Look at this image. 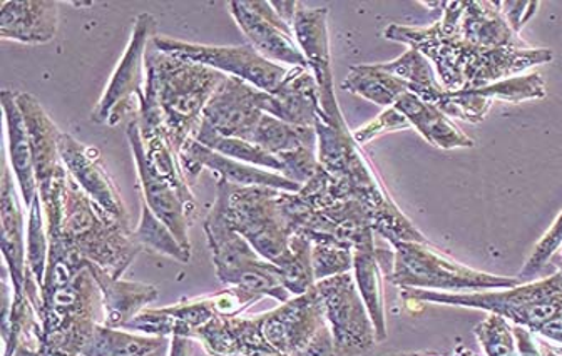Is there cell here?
I'll use <instances>...</instances> for the list:
<instances>
[{
	"label": "cell",
	"instance_id": "1",
	"mask_svg": "<svg viewBox=\"0 0 562 356\" xmlns=\"http://www.w3.org/2000/svg\"><path fill=\"white\" fill-rule=\"evenodd\" d=\"M437 8L443 15L430 27L394 24L383 36L424 54L446 91L485 88L552 59L551 50L531 49L517 37L501 2L449 0Z\"/></svg>",
	"mask_w": 562,
	"mask_h": 356
},
{
	"label": "cell",
	"instance_id": "2",
	"mask_svg": "<svg viewBox=\"0 0 562 356\" xmlns=\"http://www.w3.org/2000/svg\"><path fill=\"white\" fill-rule=\"evenodd\" d=\"M40 198L49 240L46 272L64 266L78 275L92 262L121 278L143 250L130 225L92 202L66 168L57 173L49 193Z\"/></svg>",
	"mask_w": 562,
	"mask_h": 356
},
{
	"label": "cell",
	"instance_id": "3",
	"mask_svg": "<svg viewBox=\"0 0 562 356\" xmlns=\"http://www.w3.org/2000/svg\"><path fill=\"white\" fill-rule=\"evenodd\" d=\"M145 94L136 114L140 138L161 136L180 156L194 138L203 111L226 74L149 44L145 57Z\"/></svg>",
	"mask_w": 562,
	"mask_h": 356
},
{
	"label": "cell",
	"instance_id": "4",
	"mask_svg": "<svg viewBox=\"0 0 562 356\" xmlns=\"http://www.w3.org/2000/svg\"><path fill=\"white\" fill-rule=\"evenodd\" d=\"M318 138V163L337 181L347 196L366 209L372 230L397 244L424 241L414 226L395 208L376 177L375 170L363 154L362 146L348 131L345 119L330 120L325 113L315 124Z\"/></svg>",
	"mask_w": 562,
	"mask_h": 356
},
{
	"label": "cell",
	"instance_id": "5",
	"mask_svg": "<svg viewBox=\"0 0 562 356\" xmlns=\"http://www.w3.org/2000/svg\"><path fill=\"white\" fill-rule=\"evenodd\" d=\"M215 205L236 233L260 256L280 265L290 253L292 226L280 203L281 191L263 186H235L218 180Z\"/></svg>",
	"mask_w": 562,
	"mask_h": 356
},
{
	"label": "cell",
	"instance_id": "6",
	"mask_svg": "<svg viewBox=\"0 0 562 356\" xmlns=\"http://www.w3.org/2000/svg\"><path fill=\"white\" fill-rule=\"evenodd\" d=\"M101 297L89 268L43 297L34 352L24 356H81L95 330L94 305Z\"/></svg>",
	"mask_w": 562,
	"mask_h": 356
},
{
	"label": "cell",
	"instance_id": "7",
	"mask_svg": "<svg viewBox=\"0 0 562 356\" xmlns=\"http://www.w3.org/2000/svg\"><path fill=\"white\" fill-rule=\"evenodd\" d=\"M216 275L225 285L238 286L260 297L277 298L286 303L290 291L283 285V273L254 250L236 233L218 206H213L203 222Z\"/></svg>",
	"mask_w": 562,
	"mask_h": 356
},
{
	"label": "cell",
	"instance_id": "8",
	"mask_svg": "<svg viewBox=\"0 0 562 356\" xmlns=\"http://www.w3.org/2000/svg\"><path fill=\"white\" fill-rule=\"evenodd\" d=\"M324 303L315 286L295 300L263 314V335L289 356H341L325 323Z\"/></svg>",
	"mask_w": 562,
	"mask_h": 356
},
{
	"label": "cell",
	"instance_id": "9",
	"mask_svg": "<svg viewBox=\"0 0 562 356\" xmlns=\"http://www.w3.org/2000/svg\"><path fill=\"white\" fill-rule=\"evenodd\" d=\"M156 19L151 14H139L134 21L130 43L114 69L104 94L92 111V120L105 126H117L130 114L139 113L145 94V57L153 37Z\"/></svg>",
	"mask_w": 562,
	"mask_h": 356
},
{
	"label": "cell",
	"instance_id": "10",
	"mask_svg": "<svg viewBox=\"0 0 562 356\" xmlns=\"http://www.w3.org/2000/svg\"><path fill=\"white\" fill-rule=\"evenodd\" d=\"M153 44L162 53L204 64L207 68L241 79L268 94H277L280 91L290 71L281 68L280 64L265 59L251 44L206 46V44L187 43V41L162 36L153 37Z\"/></svg>",
	"mask_w": 562,
	"mask_h": 356
},
{
	"label": "cell",
	"instance_id": "11",
	"mask_svg": "<svg viewBox=\"0 0 562 356\" xmlns=\"http://www.w3.org/2000/svg\"><path fill=\"white\" fill-rule=\"evenodd\" d=\"M127 139L136 161L145 205L168 226L184 250L191 251L188 228L196 216V202L188 184H176L156 173L146 156L136 117L127 126Z\"/></svg>",
	"mask_w": 562,
	"mask_h": 356
},
{
	"label": "cell",
	"instance_id": "12",
	"mask_svg": "<svg viewBox=\"0 0 562 356\" xmlns=\"http://www.w3.org/2000/svg\"><path fill=\"white\" fill-rule=\"evenodd\" d=\"M395 246H397V254H395L394 273L391 279L401 286L464 289L491 288V286L513 283L456 265L427 248H422L415 241H402Z\"/></svg>",
	"mask_w": 562,
	"mask_h": 356
},
{
	"label": "cell",
	"instance_id": "13",
	"mask_svg": "<svg viewBox=\"0 0 562 356\" xmlns=\"http://www.w3.org/2000/svg\"><path fill=\"white\" fill-rule=\"evenodd\" d=\"M315 288L340 355L353 356L369 349L373 345L372 323L353 278L348 273L331 276L316 283Z\"/></svg>",
	"mask_w": 562,
	"mask_h": 356
},
{
	"label": "cell",
	"instance_id": "14",
	"mask_svg": "<svg viewBox=\"0 0 562 356\" xmlns=\"http://www.w3.org/2000/svg\"><path fill=\"white\" fill-rule=\"evenodd\" d=\"M228 8L243 34L265 59L285 62L292 68H308L292 25L278 15L271 2L232 0Z\"/></svg>",
	"mask_w": 562,
	"mask_h": 356
},
{
	"label": "cell",
	"instance_id": "15",
	"mask_svg": "<svg viewBox=\"0 0 562 356\" xmlns=\"http://www.w3.org/2000/svg\"><path fill=\"white\" fill-rule=\"evenodd\" d=\"M295 39L308 62V69L321 89V103L330 120L344 119L334 91L331 72L330 37H328V9H310L300 4L293 21Z\"/></svg>",
	"mask_w": 562,
	"mask_h": 356
},
{
	"label": "cell",
	"instance_id": "16",
	"mask_svg": "<svg viewBox=\"0 0 562 356\" xmlns=\"http://www.w3.org/2000/svg\"><path fill=\"white\" fill-rule=\"evenodd\" d=\"M260 89L226 76L203 111V124L226 138L251 142L263 111L258 107Z\"/></svg>",
	"mask_w": 562,
	"mask_h": 356
},
{
	"label": "cell",
	"instance_id": "17",
	"mask_svg": "<svg viewBox=\"0 0 562 356\" xmlns=\"http://www.w3.org/2000/svg\"><path fill=\"white\" fill-rule=\"evenodd\" d=\"M59 154L69 176L88 194L89 198L124 225H130L126 206L121 199L116 184L102 164L101 152L91 146L82 145L70 135H63L59 141Z\"/></svg>",
	"mask_w": 562,
	"mask_h": 356
},
{
	"label": "cell",
	"instance_id": "18",
	"mask_svg": "<svg viewBox=\"0 0 562 356\" xmlns=\"http://www.w3.org/2000/svg\"><path fill=\"white\" fill-rule=\"evenodd\" d=\"M544 95V81L541 76L529 74L526 78L506 79L485 88L446 91L437 107L450 119L475 124L484 120L485 114L496 101L520 103L524 100H541Z\"/></svg>",
	"mask_w": 562,
	"mask_h": 356
},
{
	"label": "cell",
	"instance_id": "19",
	"mask_svg": "<svg viewBox=\"0 0 562 356\" xmlns=\"http://www.w3.org/2000/svg\"><path fill=\"white\" fill-rule=\"evenodd\" d=\"M180 164L187 177H196L203 168L218 174L220 180L235 186H263L285 193H299L303 186L286 180L281 174L258 170L257 166L226 158L206 146L190 139L180 152Z\"/></svg>",
	"mask_w": 562,
	"mask_h": 356
},
{
	"label": "cell",
	"instance_id": "20",
	"mask_svg": "<svg viewBox=\"0 0 562 356\" xmlns=\"http://www.w3.org/2000/svg\"><path fill=\"white\" fill-rule=\"evenodd\" d=\"M15 97H18V104L21 107L22 116H24L25 127H27L40 196H44L49 193L57 173L64 168L59 154V141L63 133H59L37 97L29 92H15Z\"/></svg>",
	"mask_w": 562,
	"mask_h": 356
},
{
	"label": "cell",
	"instance_id": "21",
	"mask_svg": "<svg viewBox=\"0 0 562 356\" xmlns=\"http://www.w3.org/2000/svg\"><path fill=\"white\" fill-rule=\"evenodd\" d=\"M258 107L293 126L315 127L322 116L321 89L308 68H292L277 94L260 91Z\"/></svg>",
	"mask_w": 562,
	"mask_h": 356
},
{
	"label": "cell",
	"instance_id": "22",
	"mask_svg": "<svg viewBox=\"0 0 562 356\" xmlns=\"http://www.w3.org/2000/svg\"><path fill=\"white\" fill-rule=\"evenodd\" d=\"M0 218H2V253L5 266L12 279V294L15 307L31 303L25 295V279H27V246L24 238V215L15 196L14 177L9 166L2 174V190H0ZM32 305V303H31Z\"/></svg>",
	"mask_w": 562,
	"mask_h": 356
},
{
	"label": "cell",
	"instance_id": "23",
	"mask_svg": "<svg viewBox=\"0 0 562 356\" xmlns=\"http://www.w3.org/2000/svg\"><path fill=\"white\" fill-rule=\"evenodd\" d=\"M216 317H222L218 297L211 295L196 300L181 301L175 307L158 308V310L148 308L134 317L124 329L145 332L158 338H166V336L193 338L201 326Z\"/></svg>",
	"mask_w": 562,
	"mask_h": 356
},
{
	"label": "cell",
	"instance_id": "24",
	"mask_svg": "<svg viewBox=\"0 0 562 356\" xmlns=\"http://www.w3.org/2000/svg\"><path fill=\"white\" fill-rule=\"evenodd\" d=\"M59 9L53 0H4L0 4V37L41 46L57 34Z\"/></svg>",
	"mask_w": 562,
	"mask_h": 356
},
{
	"label": "cell",
	"instance_id": "25",
	"mask_svg": "<svg viewBox=\"0 0 562 356\" xmlns=\"http://www.w3.org/2000/svg\"><path fill=\"white\" fill-rule=\"evenodd\" d=\"M89 272L101 291L104 307V325L110 329H124L134 317L158 300L159 289L148 283L124 282L108 269L88 262Z\"/></svg>",
	"mask_w": 562,
	"mask_h": 356
},
{
	"label": "cell",
	"instance_id": "26",
	"mask_svg": "<svg viewBox=\"0 0 562 356\" xmlns=\"http://www.w3.org/2000/svg\"><path fill=\"white\" fill-rule=\"evenodd\" d=\"M193 338L201 340L213 356H248L258 349L270 348L263 335V314L260 317H216L201 326Z\"/></svg>",
	"mask_w": 562,
	"mask_h": 356
},
{
	"label": "cell",
	"instance_id": "27",
	"mask_svg": "<svg viewBox=\"0 0 562 356\" xmlns=\"http://www.w3.org/2000/svg\"><path fill=\"white\" fill-rule=\"evenodd\" d=\"M2 110H4L5 126H8L9 161L18 180L22 199L31 208L32 203L40 198V187L35 180L34 161H32L31 142H29L27 127L24 116L18 104L15 92L4 89L0 94Z\"/></svg>",
	"mask_w": 562,
	"mask_h": 356
},
{
	"label": "cell",
	"instance_id": "28",
	"mask_svg": "<svg viewBox=\"0 0 562 356\" xmlns=\"http://www.w3.org/2000/svg\"><path fill=\"white\" fill-rule=\"evenodd\" d=\"M415 131L430 145L440 149L472 148L474 141L461 131L449 116L439 107L424 101L414 92H405L394 104Z\"/></svg>",
	"mask_w": 562,
	"mask_h": 356
},
{
	"label": "cell",
	"instance_id": "29",
	"mask_svg": "<svg viewBox=\"0 0 562 356\" xmlns=\"http://www.w3.org/2000/svg\"><path fill=\"white\" fill-rule=\"evenodd\" d=\"M341 89L383 107L394 106L402 94L411 92L407 82L382 71L379 64L351 66L347 79L341 82Z\"/></svg>",
	"mask_w": 562,
	"mask_h": 356
},
{
	"label": "cell",
	"instance_id": "30",
	"mask_svg": "<svg viewBox=\"0 0 562 356\" xmlns=\"http://www.w3.org/2000/svg\"><path fill=\"white\" fill-rule=\"evenodd\" d=\"M379 68L407 82L411 92L424 103L437 107L446 94V89L437 81L432 64L417 49H408L392 62L379 64Z\"/></svg>",
	"mask_w": 562,
	"mask_h": 356
},
{
	"label": "cell",
	"instance_id": "31",
	"mask_svg": "<svg viewBox=\"0 0 562 356\" xmlns=\"http://www.w3.org/2000/svg\"><path fill=\"white\" fill-rule=\"evenodd\" d=\"M380 263L376 262V251L373 240L360 244L353 250V268L359 283L363 303L372 317L375 333L379 338L385 336V317H383L382 286H380Z\"/></svg>",
	"mask_w": 562,
	"mask_h": 356
},
{
	"label": "cell",
	"instance_id": "32",
	"mask_svg": "<svg viewBox=\"0 0 562 356\" xmlns=\"http://www.w3.org/2000/svg\"><path fill=\"white\" fill-rule=\"evenodd\" d=\"M251 145L260 146L261 149L278 158L283 152L300 148L315 149V146H318V138H316L315 127L293 126L270 114H263Z\"/></svg>",
	"mask_w": 562,
	"mask_h": 356
},
{
	"label": "cell",
	"instance_id": "33",
	"mask_svg": "<svg viewBox=\"0 0 562 356\" xmlns=\"http://www.w3.org/2000/svg\"><path fill=\"white\" fill-rule=\"evenodd\" d=\"M162 346L158 336H136L110 326L98 325L81 356H149Z\"/></svg>",
	"mask_w": 562,
	"mask_h": 356
},
{
	"label": "cell",
	"instance_id": "34",
	"mask_svg": "<svg viewBox=\"0 0 562 356\" xmlns=\"http://www.w3.org/2000/svg\"><path fill=\"white\" fill-rule=\"evenodd\" d=\"M194 141L226 158L236 159L241 163L250 164V166L267 168V170L278 171L283 176L285 174V164L281 163L280 158L270 154V152L261 149L260 146L251 145V142L243 141V139L226 138L213 131L206 124L201 123L200 129L194 135Z\"/></svg>",
	"mask_w": 562,
	"mask_h": 356
},
{
	"label": "cell",
	"instance_id": "35",
	"mask_svg": "<svg viewBox=\"0 0 562 356\" xmlns=\"http://www.w3.org/2000/svg\"><path fill=\"white\" fill-rule=\"evenodd\" d=\"M134 240L140 248L156 251V253L166 254L175 257L176 262L188 263L191 260V251L184 250L180 241L176 240L168 226L143 203L139 225L134 230Z\"/></svg>",
	"mask_w": 562,
	"mask_h": 356
},
{
	"label": "cell",
	"instance_id": "36",
	"mask_svg": "<svg viewBox=\"0 0 562 356\" xmlns=\"http://www.w3.org/2000/svg\"><path fill=\"white\" fill-rule=\"evenodd\" d=\"M312 241L306 240L302 234H293L290 240V253L278 268L283 273V285L290 294L305 295L308 289L315 286L312 263Z\"/></svg>",
	"mask_w": 562,
	"mask_h": 356
},
{
	"label": "cell",
	"instance_id": "37",
	"mask_svg": "<svg viewBox=\"0 0 562 356\" xmlns=\"http://www.w3.org/2000/svg\"><path fill=\"white\" fill-rule=\"evenodd\" d=\"M47 257H49V240H47L46 218H44L43 203L37 198L29 208L27 266L35 282L40 283L41 291L46 279Z\"/></svg>",
	"mask_w": 562,
	"mask_h": 356
},
{
	"label": "cell",
	"instance_id": "38",
	"mask_svg": "<svg viewBox=\"0 0 562 356\" xmlns=\"http://www.w3.org/2000/svg\"><path fill=\"white\" fill-rule=\"evenodd\" d=\"M312 263L313 275L318 282L345 275L353 266V251L334 244H313Z\"/></svg>",
	"mask_w": 562,
	"mask_h": 356
},
{
	"label": "cell",
	"instance_id": "39",
	"mask_svg": "<svg viewBox=\"0 0 562 356\" xmlns=\"http://www.w3.org/2000/svg\"><path fill=\"white\" fill-rule=\"evenodd\" d=\"M278 158H280L281 163L285 164L283 176L293 181V183L300 184V186L308 183L322 168L318 163V156L315 154V149L312 148H300L295 151L283 152Z\"/></svg>",
	"mask_w": 562,
	"mask_h": 356
},
{
	"label": "cell",
	"instance_id": "40",
	"mask_svg": "<svg viewBox=\"0 0 562 356\" xmlns=\"http://www.w3.org/2000/svg\"><path fill=\"white\" fill-rule=\"evenodd\" d=\"M411 127L407 117L397 107L392 106L386 107L379 117L357 129L353 133V138H356L360 146H363L379 138V136L386 135V133L404 131V129H411Z\"/></svg>",
	"mask_w": 562,
	"mask_h": 356
},
{
	"label": "cell",
	"instance_id": "41",
	"mask_svg": "<svg viewBox=\"0 0 562 356\" xmlns=\"http://www.w3.org/2000/svg\"><path fill=\"white\" fill-rule=\"evenodd\" d=\"M562 241V216L559 218V221L555 222L554 228H552L551 233H548V237L542 240V243L539 244L538 251H536L535 256H532L531 262L527 265L526 269H538L539 266L544 265L546 260H548L549 254L559 246V243Z\"/></svg>",
	"mask_w": 562,
	"mask_h": 356
},
{
	"label": "cell",
	"instance_id": "42",
	"mask_svg": "<svg viewBox=\"0 0 562 356\" xmlns=\"http://www.w3.org/2000/svg\"><path fill=\"white\" fill-rule=\"evenodd\" d=\"M271 5H273L274 11L278 12V15H280V18L283 19L286 24L292 25L293 27V21H295L299 2H278V0H274V2H271Z\"/></svg>",
	"mask_w": 562,
	"mask_h": 356
},
{
	"label": "cell",
	"instance_id": "43",
	"mask_svg": "<svg viewBox=\"0 0 562 356\" xmlns=\"http://www.w3.org/2000/svg\"><path fill=\"white\" fill-rule=\"evenodd\" d=\"M190 338H187V336H172L169 356H190Z\"/></svg>",
	"mask_w": 562,
	"mask_h": 356
}]
</instances>
